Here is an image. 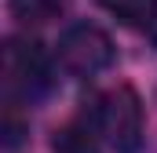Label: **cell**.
Listing matches in <instances>:
<instances>
[{"instance_id": "6da1fadb", "label": "cell", "mask_w": 157, "mask_h": 153, "mask_svg": "<svg viewBox=\"0 0 157 153\" xmlns=\"http://www.w3.org/2000/svg\"><path fill=\"white\" fill-rule=\"evenodd\" d=\"M99 135L106 139V146L113 153H139L143 150V131H146V120H143V99L132 84H117L113 91H106L99 99Z\"/></svg>"}, {"instance_id": "7a4b0ae2", "label": "cell", "mask_w": 157, "mask_h": 153, "mask_svg": "<svg viewBox=\"0 0 157 153\" xmlns=\"http://www.w3.org/2000/svg\"><path fill=\"white\" fill-rule=\"evenodd\" d=\"M0 73L7 95H22V99H37L40 91H48L51 84V58L29 37H11L4 40V58H0Z\"/></svg>"}, {"instance_id": "3957f363", "label": "cell", "mask_w": 157, "mask_h": 153, "mask_svg": "<svg viewBox=\"0 0 157 153\" xmlns=\"http://www.w3.org/2000/svg\"><path fill=\"white\" fill-rule=\"evenodd\" d=\"M59 62L73 76H95L113 66V40L106 29H99L91 22L70 26L59 40Z\"/></svg>"}, {"instance_id": "277c9868", "label": "cell", "mask_w": 157, "mask_h": 153, "mask_svg": "<svg viewBox=\"0 0 157 153\" xmlns=\"http://www.w3.org/2000/svg\"><path fill=\"white\" fill-rule=\"evenodd\" d=\"M95 128H99V120H95ZM95 128L88 124V120H70V124H62L59 131H55V139H51V150L55 153H102L99 150V135H95Z\"/></svg>"}, {"instance_id": "5b68a950", "label": "cell", "mask_w": 157, "mask_h": 153, "mask_svg": "<svg viewBox=\"0 0 157 153\" xmlns=\"http://www.w3.org/2000/svg\"><path fill=\"white\" fill-rule=\"evenodd\" d=\"M121 26L132 29H146L157 22V0H99Z\"/></svg>"}, {"instance_id": "8992f818", "label": "cell", "mask_w": 157, "mask_h": 153, "mask_svg": "<svg viewBox=\"0 0 157 153\" xmlns=\"http://www.w3.org/2000/svg\"><path fill=\"white\" fill-rule=\"evenodd\" d=\"M7 11L22 26H44L62 11V0H7Z\"/></svg>"}, {"instance_id": "52a82bcc", "label": "cell", "mask_w": 157, "mask_h": 153, "mask_svg": "<svg viewBox=\"0 0 157 153\" xmlns=\"http://www.w3.org/2000/svg\"><path fill=\"white\" fill-rule=\"evenodd\" d=\"M0 135H4V146H18L22 135H26V124H22L18 110H15V102H7V110H4V128H0Z\"/></svg>"}]
</instances>
